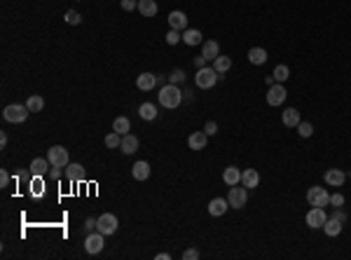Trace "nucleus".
Returning a JSON list of instances; mask_svg holds the SVG:
<instances>
[{
  "label": "nucleus",
  "instance_id": "f257e3e1",
  "mask_svg": "<svg viewBox=\"0 0 351 260\" xmlns=\"http://www.w3.org/2000/svg\"><path fill=\"white\" fill-rule=\"evenodd\" d=\"M159 103L164 108H169V110H176V108L183 103V91L178 89V85H164L162 89H159Z\"/></svg>",
  "mask_w": 351,
  "mask_h": 260
},
{
  "label": "nucleus",
  "instance_id": "f03ea898",
  "mask_svg": "<svg viewBox=\"0 0 351 260\" xmlns=\"http://www.w3.org/2000/svg\"><path fill=\"white\" fill-rule=\"evenodd\" d=\"M28 115H31V110H28V106H21V103H12V106H7L5 110H2V117L7 120V122L12 124H21L28 120Z\"/></svg>",
  "mask_w": 351,
  "mask_h": 260
},
{
  "label": "nucleus",
  "instance_id": "7ed1b4c3",
  "mask_svg": "<svg viewBox=\"0 0 351 260\" xmlns=\"http://www.w3.org/2000/svg\"><path fill=\"white\" fill-rule=\"evenodd\" d=\"M218 78H222V75H218V71L215 68H199L197 71V87L199 89H211V87H215V82H218Z\"/></svg>",
  "mask_w": 351,
  "mask_h": 260
},
{
  "label": "nucleus",
  "instance_id": "20e7f679",
  "mask_svg": "<svg viewBox=\"0 0 351 260\" xmlns=\"http://www.w3.org/2000/svg\"><path fill=\"white\" fill-rule=\"evenodd\" d=\"M227 202H229V209H244L246 202H248V187L232 185L227 192Z\"/></svg>",
  "mask_w": 351,
  "mask_h": 260
},
{
  "label": "nucleus",
  "instance_id": "39448f33",
  "mask_svg": "<svg viewBox=\"0 0 351 260\" xmlns=\"http://www.w3.org/2000/svg\"><path fill=\"white\" fill-rule=\"evenodd\" d=\"M47 160L52 167H61V169H66L68 164H70V160H68V150H66L64 146H52L47 150Z\"/></svg>",
  "mask_w": 351,
  "mask_h": 260
},
{
  "label": "nucleus",
  "instance_id": "423d86ee",
  "mask_svg": "<svg viewBox=\"0 0 351 260\" xmlns=\"http://www.w3.org/2000/svg\"><path fill=\"white\" fill-rule=\"evenodd\" d=\"M117 225H120V223H117V216H113V213H103V216L96 218V230L106 237L115 235V232H117Z\"/></svg>",
  "mask_w": 351,
  "mask_h": 260
},
{
  "label": "nucleus",
  "instance_id": "0eeeda50",
  "mask_svg": "<svg viewBox=\"0 0 351 260\" xmlns=\"http://www.w3.org/2000/svg\"><path fill=\"white\" fill-rule=\"evenodd\" d=\"M307 202H309L311 206H328V204H330V195H328L326 187L314 185L307 190Z\"/></svg>",
  "mask_w": 351,
  "mask_h": 260
},
{
  "label": "nucleus",
  "instance_id": "6e6552de",
  "mask_svg": "<svg viewBox=\"0 0 351 260\" xmlns=\"http://www.w3.org/2000/svg\"><path fill=\"white\" fill-rule=\"evenodd\" d=\"M103 242H106V235H101V232H89L87 239H84V251L89 253V256H96V253L103 251Z\"/></svg>",
  "mask_w": 351,
  "mask_h": 260
},
{
  "label": "nucleus",
  "instance_id": "1a4fd4ad",
  "mask_svg": "<svg viewBox=\"0 0 351 260\" xmlns=\"http://www.w3.org/2000/svg\"><path fill=\"white\" fill-rule=\"evenodd\" d=\"M326 220H328V213L323 206H311V211L307 213V225L314 230H323V225H326Z\"/></svg>",
  "mask_w": 351,
  "mask_h": 260
},
{
  "label": "nucleus",
  "instance_id": "9d476101",
  "mask_svg": "<svg viewBox=\"0 0 351 260\" xmlns=\"http://www.w3.org/2000/svg\"><path fill=\"white\" fill-rule=\"evenodd\" d=\"M286 96H288V91L283 89L281 82L270 85V89H267V103H270V106H281V103L286 101Z\"/></svg>",
  "mask_w": 351,
  "mask_h": 260
},
{
  "label": "nucleus",
  "instance_id": "9b49d317",
  "mask_svg": "<svg viewBox=\"0 0 351 260\" xmlns=\"http://www.w3.org/2000/svg\"><path fill=\"white\" fill-rule=\"evenodd\" d=\"M49 169H52V164H49V160L47 157H35L31 162V176L35 178V176H47L49 173Z\"/></svg>",
  "mask_w": 351,
  "mask_h": 260
},
{
  "label": "nucleus",
  "instance_id": "f8f14e48",
  "mask_svg": "<svg viewBox=\"0 0 351 260\" xmlns=\"http://www.w3.org/2000/svg\"><path fill=\"white\" fill-rule=\"evenodd\" d=\"M229 209V202L227 197L222 199V197H215V199H211L209 202V213H211L213 218H220V216H225V211Z\"/></svg>",
  "mask_w": 351,
  "mask_h": 260
},
{
  "label": "nucleus",
  "instance_id": "ddd939ff",
  "mask_svg": "<svg viewBox=\"0 0 351 260\" xmlns=\"http://www.w3.org/2000/svg\"><path fill=\"white\" fill-rule=\"evenodd\" d=\"M169 26H171L173 31H188V14H185V12H178V9H176V12H171V14H169Z\"/></svg>",
  "mask_w": 351,
  "mask_h": 260
},
{
  "label": "nucleus",
  "instance_id": "4468645a",
  "mask_svg": "<svg viewBox=\"0 0 351 260\" xmlns=\"http://www.w3.org/2000/svg\"><path fill=\"white\" fill-rule=\"evenodd\" d=\"M66 178L70 180V183H82V180L87 178L84 167H82V164H68V167H66Z\"/></svg>",
  "mask_w": 351,
  "mask_h": 260
},
{
  "label": "nucleus",
  "instance_id": "2eb2a0df",
  "mask_svg": "<svg viewBox=\"0 0 351 260\" xmlns=\"http://www.w3.org/2000/svg\"><path fill=\"white\" fill-rule=\"evenodd\" d=\"M206 143H209V134H206V131H195V134H190V138H188L190 150H204Z\"/></svg>",
  "mask_w": 351,
  "mask_h": 260
},
{
  "label": "nucleus",
  "instance_id": "dca6fc26",
  "mask_svg": "<svg viewBox=\"0 0 351 260\" xmlns=\"http://www.w3.org/2000/svg\"><path fill=\"white\" fill-rule=\"evenodd\" d=\"M202 57H204L206 61H215V59L220 57V45L215 40H206L204 45H202Z\"/></svg>",
  "mask_w": 351,
  "mask_h": 260
},
{
  "label": "nucleus",
  "instance_id": "f3484780",
  "mask_svg": "<svg viewBox=\"0 0 351 260\" xmlns=\"http://www.w3.org/2000/svg\"><path fill=\"white\" fill-rule=\"evenodd\" d=\"M241 185L248 187V190H253V187L260 185V173L255 169H244L241 171Z\"/></svg>",
  "mask_w": 351,
  "mask_h": 260
},
{
  "label": "nucleus",
  "instance_id": "a211bd4d",
  "mask_svg": "<svg viewBox=\"0 0 351 260\" xmlns=\"http://www.w3.org/2000/svg\"><path fill=\"white\" fill-rule=\"evenodd\" d=\"M323 178H326V183H328V185L340 187V185H344V180H347V173H344L342 169H328Z\"/></svg>",
  "mask_w": 351,
  "mask_h": 260
},
{
  "label": "nucleus",
  "instance_id": "6ab92c4d",
  "mask_svg": "<svg viewBox=\"0 0 351 260\" xmlns=\"http://www.w3.org/2000/svg\"><path fill=\"white\" fill-rule=\"evenodd\" d=\"M136 87H139L140 91H150L157 87V75L152 73H140L139 80H136Z\"/></svg>",
  "mask_w": 351,
  "mask_h": 260
},
{
  "label": "nucleus",
  "instance_id": "aec40b11",
  "mask_svg": "<svg viewBox=\"0 0 351 260\" xmlns=\"http://www.w3.org/2000/svg\"><path fill=\"white\" fill-rule=\"evenodd\" d=\"M131 176H134L136 180H147L150 178V164H147L145 160L136 162L134 167H131Z\"/></svg>",
  "mask_w": 351,
  "mask_h": 260
},
{
  "label": "nucleus",
  "instance_id": "412c9836",
  "mask_svg": "<svg viewBox=\"0 0 351 260\" xmlns=\"http://www.w3.org/2000/svg\"><path fill=\"white\" fill-rule=\"evenodd\" d=\"M120 150H122L124 155H134L139 150V138L134 136V134H124L122 143H120Z\"/></svg>",
  "mask_w": 351,
  "mask_h": 260
},
{
  "label": "nucleus",
  "instance_id": "4be33fe9",
  "mask_svg": "<svg viewBox=\"0 0 351 260\" xmlns=\"http://www.w3.org/2000/svg\"><path fill=\"white\" fill-rule=\"evenodd\" d=\"M222 180H225V185H239L241 183V171L237 167H227V169L222 171Z\"/></svg>",
  "mask_w": 351,
  "mask_h": 260
},
{
  "label": "nucleus",
  "instance_id": "5701e85b",
  "mask_svg": "<svg viewBox=\"0 0 351 260\" xmlns=\"http://www.w3.org/2000/svg\"><path fill=\"white\" fill-rule=\"evenodd\" d=\"M248 61H251L253 66L267 64V49H262V47H251V49H248Z\"/></svg>",
  "mask_w": 351,
  "mask_h": 260
},
{
  "label": "nucleus",
  "instance_id": "b1692460",
  "mask_svg": "<svg viewBox=\"0 0 351 260\" xmlns=\"http://www.w3.org/2000/svg\"><path fill=\"white\" fill-rule=\"evenodd\" d=\"M183 42L190 45V47L202 45V31H197V28H188V31H183Z\"/></svg>",
  "mask_w": 351,
  "mask_h": 260
},
{
  "label": "nucleus",
  "instance_id": "393cba45",
  "mask_svg": "<svg viewBox=\"0 0 351 260\" xmlns=\"http://www.w3.org/2000/svg\"><path fill=\"white\" fill-rule=\"evenodd\" d=\"M300 122H302V120H300V113H297L295 108H286V110H283V124H286V127L295 129Z\"/></svg>",
  "mask_w": 351,
  "mask_h": 260
},
{
  "label": "nucleus",
  "instance_id": "a878e982",
  "mask_svg": "<svg viewBox=\"0 0 351 260\" xmlns=\"http://www.w3.org/2000/svg\"><path fill=\"white\" fill-rule=\"evenodd\" d=\"M342 220H337V218H328L326 220V225H323V232H326L328 237H337L340 232H342Z\"/></svg>",
  "mask_w": 351,
  "mask_h": 260
},
{
  "label": "nucleus",
  "instance_id": "bb28decb",
  "mask_svg": "<svg viewBox=\"0 0 351 260\" xmlns=\"http://www.w3.org/2000/svg\"><path fill=\"white\" fill-rule=\"evenodd\" d=\"M139 12L143 16H155L157 14V2L155 0H139Z\"/></svg>",
  "mask_w": 351,
  "mask_h": 260
},
{
  "label": "nucleus",
  "instance_id": "cd10ccee",
  "mask_svg": "<svg viewBox=\"0 0 351 260\" xmlns=\"http://www.w3.org/2000/svg\"><path fill=\"white\" fill-rule=\"evenodd\" d=\"M26 106H28V110H31V113H40L42 108H45V98H42L40 94H31V96H28V101H26Z\"/></svg>",
  "mask_w": 351,
  "mask_h": 260
},
{
  "label": "nucleus",
  "instance_id": "c85d7f7f",
  "mask_svg": "<svg viewBox=\"0 0 351 260\" xmlns=\"http://www.w3.org/2000/svg\"><path fill=\"white\" fill-rule=\"evenodd\" d=\"M272 78H274V82H281V85H283V82H286L288 78H290V68H288L286 64H279L277 68H274Z\"/></svg>",
  "mask_w": 351,
  "mask_h": 260
},
{
  "label": "nucleus",
  "instance_id": "c756f323",
  "mask_svg": "<svg viewBox=\"0 0 351 260\" xmlns=\"http://www.w3.org/2000/svg\"><path fill=\"white\" fill-rule=\"evenodd\" d=\"M139 115H140V120H155L157 117V108L152 106V103H140L139 106Z\"/></svg>",
  "mask_w": 351,
  "mask_h": 260
},
{
  "label": "nucleus",
  "instance_id": "7c9ffc66",
  "mask_svg": "<svg viewBox=\"0 0 351 260\" xmlns=\"http://www.w3.org/2000/svg\"><path fill=\"white\" fill-rule=\"evenodd\" d=\"M129 129H131V122H129V117H115V122H113V131H117V134H129Z\"/></svg>",
  "mask_w": 351,
  "mask_h": 260
},
{
  "label": "nucleus",
  "instance_id": "2f4dec72",
  "mask_svg": "<svg viewBox=\"0 0 351 260\" xmlns=\"http://www.w3.org/2000/svg\"><path fill=\"white\" fill-rule=\"evenodd\" d=\"M213 68H215V71H218L220 75H222V73H227L229 68H232V59L225 57V54H220V57L213 61Z\"/></svg>",
  "mask_w": 351,
  "mask_h": 260
},
{
  "label": "nucleus",
  "instance_id": "473e14b6",
  "mask_svg": "<svg viewBox=\"0 0 351 260\" xmlns=\"http://www.w3.org/2000/svg\"><path fill=\"white\" fill-rule=\"evenodd\" d=\"M103 143H106V148H120V143H122V134H117V131H110Z\"/></svg>",
  "mask_w": 351,
  "mask_h": 260
},
{
  "label": "nucleus",
  "instance_id": "72a5a7b5",
  "mask_svg": "<svg viewBox=\"0 0 351 260\" xmlns=\"http://www.w3.org/2000/svg\"><path fill=\"white\" fill-rule=\"evenodd\" d=\"M295 129H297V134H300L302 138H309L311 134H314V124H311V122H300Z\"/></svg>",
  "mask_w": 351,
  "mask_h": 260
},
{
  "label": "nucleus",
  "instance_id": "f704fd0d",
  "mask_svg": "<svg viewBox=\"0 0 351 260\" xmlns=\"http://www.w3.org/2000/svg\"><path fill=\"white\" fill-rule=\"evenodd\" d=\"M180 40H183V33L180 31H173L171 28V31L166 33V42H169V45H178Z\"/></svg>",
  "mask_w": 351,
  "mask_h": 260
},
{
  "label": "nucleus",
  "instance_id": "c9c22d12",
  "mask_svg": "<svg viewBox=\"0 0 351 260\" xmlns=\"http://www.w3.org/2000/svg\"><path fill=\"white\" fill-rule=\"evenodd\" d=\"M66 21H68V24L70 26H77L82 21V16L77 14V12H75V9H68V12H66Z\"/></svg>",
  "mask_w": 351,
  "mask_h": 260
},
{
  "label": "nucleus",
  "instance_id": "e433bc0d",
  "mask_svg": "<svg viewBox=\"0 0 351 260\" xmlns=\"http://www.w3.org/2000/svg\"><path fill=\"white\" fill-rule=\"evenodd\" d=\"M169 82H171V85H180V82H185V73H183V71H173V73L169 75Z\"/></svg>",
  "mask_w": 351,
  "mask_h": 260
},
{
  "label": "nucleus",
  "instance_id": "4c0bfd02",
  "mask_svg": "<svg viewBox=\"0 0 351 260\" xmlns=\"http://www.w3.org/2000/svg\"><path fill=\"white\" fill-rule=\"evenodd\" d=\"M120 5H122L124 12H131V9H139V0H122Z\"/></svg>",
  "mask_w": 351,
  "mask_h": 260
},
{
  "label": "nucleus",
  "instance_id": "58836bf2",
  "mask_svg": "<svg viewBox=\"0 0 351 260\" xmlns=\"http://www.w3.org/2000/svg\"><path fill=\"white\" fill-rule=\"evenodd\" d=\"M330 204H333L335 209L344 206V195H340V192H335V195H330Z\"/></svg>",
  "mask_w": 351,
  "mask_h": 260
},
{
  "label": "nucleus",
  "instance_id": "ea45409f",
  "mask_svg": "<svg viewBox=\"0 0 351 260\" xmlns=\"http://www.w3.org/2000/svg\"><path fill=\"white\" fill-rule=\"evenodd\" d=\"M183 260H199V251H197V249H188V251H183Z\"/></svg>",
  "mask_w": 351,
  "mask_h": 260
},
{
  "label": "nucleus",
  "instance_id": "a19ab883",
  "mask_svg": "<svg viewBox=\"0 0 351 260\" xmlns=\"http://www.w3.org/2000/svg\"><path fill=\"white\" fill-rule=\"evenodd\" d=\"M84 230H87V235L94 232V230H96V218H87V220H84Z\"/></svg>",
  "mask_w": 351,
  "mask_h": 260
},
{
  "label": "nucleus",
  "instance_id": "79ce46f5",
  "mask_svg": "<svg viewBox=\"0 0 351 260\" xmlns=\"http://www.w3.org/2000/svg\"><path fill=\"white\" fill-rule=\"evenodd\" d=\"M9 185V173L5 169L0 171V187H7Z\"/></svg>",
  "mask_w": 351,
  "mask_h": 260
},
{
  "label": "nucleus",
  "instance_id": "37998d69",
  "mask_svg": "<svg viewBox=\"0 0 351 260\" xmlns=\"http://www.w3.org/2000/svg\"><path fill=\"white\" fill-rule=\"evenodd\" d=\"M204 131H206V134H209V136H213V134L218 131V124H215V122H213V120H211V122H206Z\"/></svg>",
  "mask_w": 351,
  "mask_h": 260
},
{
  "label": "nucleus",
  "instance_id": "c03bdc74",
  "mask_svg": "<svg viewBox=\"0 0 351 260\" xmlns=\"http://www.w3.org/2000/svg\"><path fill=\"white\" fill-rule=\"evenodd\" d=\"M47 176H49V178H54V180H59V178H61V167H52Z\"/></svg>",
  "mask_w": 351,
  "mask_h": 260
},
{
  "label": "nucleus",
  "instance_id": "a18cd8bd",
  "mask_svg": "<svg viewBox=\"0 0 351 260\" xmlns=\"http://www.w3.org/2000/svg\"><path fill=\"white\" fill-rule=\"evenodd\" d=\"M333 218H337V220H342L344 223V220H347V213H344L342 209H335V211H333Z\"/></svg>",
  "mask_w": 351,
  "mask_h": 260
},
{
  "label": "nucleus",
  "instance_id": "49530a36",
  "mask_svg": "<svg viewBox=\"0 0 351 260\" xmlns=\"http://www.w3.org/2000/svg\"><path fill=\"white\" fill-rule=\"evenodd\" d=\"M204 64H206L204 57H197V59H195V66H197V68H204Z\"/></svg>",
  "mask_w": 351,
  "mask_h": 260
},
{
  "label": "nucleus",
  "instance_id": "de8ad7c7",
  "mask_svg": "<svg viewBox=\"0 0 351 260\" xmlns=\"http://www.w3.org/2000/svg\"><path fill=\"white\" fill-rule=\"evenodd\" d=\"M5 146H7V134L2 131V134H0V148H5Z\"/></svg>",
  "mask_w": 351,
  "mask_h": 260
},
{
  "label": "nucleus",
  "instance_id": "09e8293b",
  "mask_svg": "<svg viewBox=\"0 0 351 260\" xmlns=\"http://www.w3.org/2000/svg\"><path fill=\"white\" fill-rule=\"evenodd\" d=\"M169 258H171L169 253H157V260H169Z\"/></svg>",
  "mask_w": 351,
  "mask_h": 260
}]
</instances>
